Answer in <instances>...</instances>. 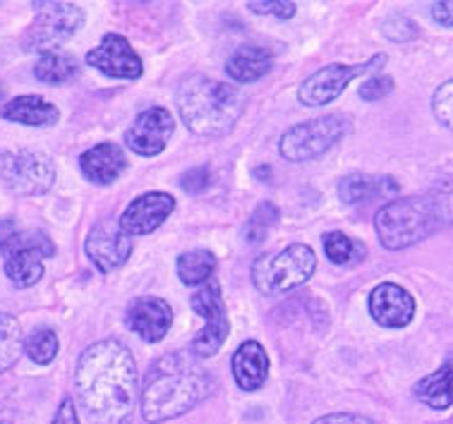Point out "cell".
<instances>
[{
    "label": "cell",
    "mask_w": 453,
    "mask_h": 424,
    "mask_svg": "<svg viewBox=\"0 0 453 424\" xmlns=\"http://www.w3.org/2000/svg\"><path fill=\"white\" fill-rule=\"evenodd\" d=\"M74 383L91 424H125L137 403V365L132 352L113 338L82 352Z\"/></svg>",
    "instance_id": "cell-1"
},
{
    "label": "cell",
    "mask_w": 453,
    "mask_h": 424,
    "mask_svg": "<svg viewBox=\"0 0 453 424\" xmlns=\"http://www.w3.org/2000/svg\"><path fill=\"white\" fill-rule=\"evenodd\" d=\"M211 396V376L199 367L195 355L171 352L158 358L147 374L142 391V415L151 424H161L190 412Z\"/></svg>",
    "instance_id": "cell-2"
},
{
    "label": "cell",
    "mask_w": 453,
    "mask_h": 424,
    "mask_svg": "<svg viewBox=\"0 0 453 424\" xmlns=\"http://www.w3.org/2000/svg\"><path fill=\"white\" fill-rule=\"evenodd\" d=\"M178 111L182 123L199 137H223L245 111V96L233 84L192 74L178 89Z\"/></svg>",
    "instance_id": "cell-3"
},
{
    "label": "cell",
    "mask_w": 453,
    "mask_h": 424,
    "mask_svg": "<svg viewBox=\"0 0 453 424\" xmlns=\"http://www.w3.org/2000/svg\"><path fill=\"white\" fill-rule=\"evenodd\" d=\"M444 220V209L434 197H403L394 199L377 212L374 228L381 245L388 250H405L429 237Z\"/></svg>",
    "instance_id": "cell-4"
},
{
    "label": "cell",
    "mask_w": 453,
    "mask_h": 424,
    "mask_svg": "<svg viewBox=\"0 0 453 424\" xmlns=\"http://www.w3.org/2000/svg\"><path fill=\"white\" fill-rule=\"evenodd\" d=\"M317 269L314 250L307 245H290L276 254H264L252 266V281L262 295H279L303 286Z\"/></svg>",
    "instance_id": "cell-5"
},
{
    "label": "cell",
    "mask_w": 453,
    "mask_h": 424,
    "mask_svg": "<svg viewBox=\"0 0 453 424\" xmlns=\"http://www.w3.org/2000/svg\"><path fill=\"white\" fill-rule=\"evenodd\" d=\"M350 132L348 118L341 113H329L293 125L280 137V156L288 161H312L317 156L326 154L331 147H336L341 139Z\"/></svg>",
    "instance_id": "cell-6"
},
{
    "label": "cell",
    "mask_w": 453,
    "mask_h": 424,
    "mask_svg": "<svg viewBox=\"0 0 453 424\" xmlns=\"http://www.w3.org/2000/svg\"><path fill=\"white\" fill-rule=\"evenodd\" d=\"M29 32L25 34V49L39 53H56L67 39H73L77 29L82 27L84 12L74 3H36Z\"/></svg>",
    "instance_id": "cell-7"
},
{
    "label": "cell",
    "mask_w": 453,
    "mask_h": 424,
    "mask_svg": "<svg viewBox=\"0 0 453 424\" xmlns=\"http://www.w3.org/2000/svg\"><path fill=\"white\" fill-rule=\"evenodd\" d=\"M0 252L5 257V274L17 288H29L43 276V259L53 254V243L39 230L8 233L0 237Z\"/></svg>",
    "instance_id": "cell-8"
},
{
    "label": "cell",
    "mask_w": 453,
    "mask_h": 424,
    "mask_svg": "<svg viewBox=\"0 0 453 424\" xmlns=\"http://www.w3.org/2000/svg\"><path fill=\"white\" fill-rule=\"evenodd\" d=\"M192 310L204 319V327L195 335L190 352L199 359L211 358V355L221 351V345L231 334L228 310H226V302L221 297V288H219L214 278L192 295Z\"/></svg>",
    "instance_id": "cell-9"
},
{
    "label": "cell",
    "mask_w": 453,
    "mask_h": 424,
    "mask_svg": "<svg viewBox=\"0 0 453 424\" xmlns=\"http://www.w3.org/2000/svg\"><path fill=\"white\" fill-rule=\"evenodd\" d=\"M387 63V56H374L367 63H355V66H346V63H331V66L317 70L312 77H307L305 82L300 84L297 89V98L303 106H326L334 98H338L346 87L363 74L377 73L381 66Z\"/></svg>",
    "instance_id": "cell-10"
},
{
    "label": "cell",
    "mask_w": 453,
    "mask_h": 424,
    "mask_svg": "<svg viewBox=\"0 0 453 424\" xmlns=\"http://www.w3.org/2000/svg\"><path fill=\"white\" fill-rule=\"evenodd\" d=\"M0 178L10 192L22 197H36L49 192L56 180V168L46 154L39 151H10L0 156Z\"/></svg>",
    "instance_id": "cell-11"
},
{
    "label": "cell",
    "mask_w": 453,
    "mask_h": 424,
    "mask_svg": "<svg viewBox=\"0 0 453 424\" xmlns=\"http://www.w3.org/2000/svg\"><path fill=\"white\" fill-rule=\"evenodd\" d=\"M84 250L101 274H111L130 259L132 235L125 233L120 220L106 219L91 228L89 237L84 243Z\"/></svg>",
    "instance_id": "cell-12"
},
{
    "label": "cell",
    "mask_w": 453,
    "mask_h": 424,
    "mask_svg": "<svg viewBox=\"0 0 453 424\" xmlns=\"http://www.w3.org/2000/svg\"><path fill=\"white\" fill-rule=\"evenodd\" d=\"M175 130V120L171 111L161 106L147 108L137 115V120L125 132V144L130 151L140 156L161 154L168 144V139Z\"/></svg>",
    "instance_id": "cell-13"
},
{
    "label": "cell",
    "mask_w": 453,
    "mask_h": 424,
    "mask_svg": "<svg viewBox=\"0 0 453 424\" xmlns=\"http://www.w3.org/2000/svg\"><path fill=\"white\" fill-rule=\"evenodd\" d=\"M87 63L113 80H137L144 73L142 58L120 34H106L104 42L87 53Z\"/></svg>",
    "instance_id": "cell-14"
},
{
    "label": "cell",
    "mask_w": 453,
    "mask_h": 424,
    "mask_svg": "<svg viewBox=\"0 0 453 424\" xmlns=\"http://www.w3.org/2000/svg\"><path fill=\"white\" fill-rule=\"evenodd\" d=\"M175 209V199L165 192H147L137 197L120 216V226L132 237L147 235L164 223Z\"/></svg>",
    "instance_id": "cell-15"
},
{
    "label": "cell",
    "mask_w": 453,
    "mask_h": 424,
    "mask_svg": "<svg viewBox=\"0 0 453 424\" xmlns=\"http://www.w3.org/2000/svg\"><path fill=\"white\" fill-rule=\"evenodd\" d=\"M171 324H173V310L161 297L144 295V297L130 302V307H127V327L140 335L142 341H164Z\"/></svg>",
    "instance_id": "cell-16"
},
{
    "label": "cell",
    "mask_w": 453,
    "mask_h": 424,
    "mask_svg": "<svg viewBox=\"0 0 453 424\" xmlns=\"http://www.w3.org/2000/svg\"><path fill=\"white\" fill-rule=\"evenodd\" d=\"M372 319L384 328H403L415 317V300L405 288L381 283L370 295Z\"/></svg>",
    "instance_id": "cell-17"
},
{
    "label": "cell",
    "mask_w": 453,
    "mask_h": 424,
    "mask_svg": "<svg viewBox=\"0 0 453 424\" xmlns=\"http://www.w3.org/2000/svg\"><path fill=\"white\" fill-rule=\"evenodd\" d=\"M125 166H127L125 151L113 142L96 144L80 156V168H82L84 178L96 185H111L113 180L123 175Z\"/></svg>",
    "instance_id": "cell-18"
},
{
    "label": "cell",
    "mask_w": 453,
    "mask_h": 424,
    "mask_svg": "<svg viewBox=\"0 0 453 424\" xmlns=\"http://www.w3.org/2000/svg\"><path fill=\"white\" fill-rule=\"evenodd\" d=\"M233 376L242 391H257L262 389L266 376H269V358L262 343L245 341L238 351L233 352Z\"/></svg>",
    "instance_id": "cell-19"
},
{
    "label": "cell",
    "mask_w": 453,
    "mask_h": 424,
    "mask_svg": "<svg viewBox=\"0 0 453 424\" xmlns=\"http://www.w3.org/2000/svg\"><path fill=\"white\" fill-rule=\"evenodd\" d=\"M0 115L10 120V123H19V125H32V127H46V125H56L58 123V108L49 104L46 98L42 96H17L12 98L10 104L3 106Z\"/></svg>",
    "instance_id": "cell-20"
},
{
    "label": "cell",
    "mask_w": 453,
    "mask_h": 424,
    "mask_svg": "<svg viewBox=\"0 0 453 424\" xmlns=\"http://www.w3.org/2000/svg\"><path fill=\"white\" fill-rule=\"evenodd\" d=\"M398 192V182L394 178H372L363 173H353L338 182V197L346 204H360L372 202L374 197H394Z\"/></svg>",
    "instance_id": "cell-21"
},
{
    "label": "cell",
    "mask_w": 453,
    "mask_h": 424,
    "mask_svg": "<svg viewBox=\"0 0 453 424\" xmlns=\"http://www.w3.org/2000/svg\"><path fill=\"white\" fill-rule=\"evenodd\" d=\"M273 58L266 49L259 46H240L226 63V73L231 74L233 82L250 84L262 80L264 74L272 70Z\"/></svg>",
    "instance_id": "cell-22"
},
{
    "label": "cell",
    "mask_w": 453,
    "mask_h": 424,
    "mask_svg": "<svg viewBox=\"0 0 453 424\" xmlns=\"http://www.w3.org/2000/svg\"><path fill=\"white\" fill-rule=\"evenodd\" d=\"M415 398L422 400L427 408L446 410L453 405V355L434 374L425 376L422 382L415 383Z\"/></svg>",
    "instance_id": "cell-23"
},
{
    "label": "cell",
    "mask_w": 453,
    "mask_h": 424,
    "mask_svg": "<svg viewBox=\"0 0 453 424\" xmlns=\"http://www.w3.org/2000/svg\"><path fill=\"white\" fill-rule=\"evenodd\" d=\"M216 271V257L209 250H192L178 257V276L185 286L209 283Z\"/></svg>",
    "instance_id": "cell-24"
},
{
    "label": "cell",
    "mask_w": 453,
    "mask_h": 424,
    "mask_svg": "<svg viewBox=\"0 0 453 424\" xmlns=\"http://www.w3.org/2000/svg\"><path fill=\"white\" fill-rule=\"evenodd\" d=\"M34 74L43 84L70 82L77 74V60L73 56H65V53H46L34 66Z\"/></svg>",
    "instance_id": "cell-25"
},
{
    "label": "cell",
    "mask_w": 453,
    "mask_h": 424,
    "mask_svg": "<svg viewBox=\"0 0 453 424\" xmlns=\"http://www.w3.org/2000/svg\"><path fill=\"white\" fill-rule=\"evenodd\" d=\"M25 335L19 328V321L10 314L0 312V372H5L15 365L22 351H25Z\"/></svg>",
    "instance_id": "cell-26"
},
{
    "label": "cell",
    "mask_w": 453,
    "mask_h": 424,
    "mask_svg": "<svg viewBox=\"0 0 453 424\" xmlns=\"http://www.w3.org/2000/svg\"><path fill=\"white\" fill-rule=\"evenodd\" d=\"M324 250H326V257L334 264H353L360 257H365V247L360 243H353L341 230H334V233L324 235Z\"/></svg>",
    "instance_id": "cell-27"
},
{
    "label": "cell",
    "mask_w": 453,
    "mask_h": 424,
    "mask_svg": "<svg viewBox=\"0 0 453 424\" xmlns=\"http://www.w3.org/2000/svg\"><path fill=\"white\" fill-rule=\"evenodd\" d=\"M25 351L36 365H50L58 355V335L53 328H36L27 338Z\"/></svg>",
    "instance_id": "cell-28"
},
{
    "label": "cell",
    "mask_w": 453,
    "mask_h": 424,
    "mask_svg": "<svg viewBox=\"0 0 453 424\" xmlns=\"http://www.w3.org/2000/svg\"><path fill=\"white\" fill-rule=\"evenodd\" d=\"M279 223V209L272 204V202H264L252 212V216L245 223V240L257 245V243H264V237L269 235V230Z\"/></svg>",
    "instance_id": "cell-29"
},
{
    "label": "cell",
    "mask_w": 453,
    "mask_h": 424,
    "mask_svg": "<svg viewBox=\"0 0 453 424\" xmlns=\"http://www.w3.org/2000/svg\"><path fill=\"white\" fill-rule=\"evenodd\" d=\"M432 113L439 123L453 130V80L444 82L432 96Z\"/></svg>",
    "instance_id": "cell-30"
},
{
    "label": "cell",
    "mask_w": 453,
    "mask_h": 424,
    "mask_svg": "<svg viewBox=\"0 0 453 424\" xmlns=\"http://www.w3.org/2000/svg\"><path fill=\"white\" fill-rule=\"evenodd\" d=\"M209 185H211V171H209V166H197V168H192V171L180 175V188L188 195H202L204 189H209Z\"/></svg>",
    "instance_id": "cell-31"
},
{
    "label": "cell",
    "mask_w": 453,
    "mask_h": 424,
    "mask_svg": "<svg viewBox=\"0 0 453 424\" xmlns=\"http://www.w3.org/2000/svg\"><path fill=\"white\" fill-rule=\"evenodd\" d=\"M248 8L257 15H276L280 19H288V17L296 15V3H286V0H269V3H259V0H252L248 3Z\"/></svg>",
    "instance_id": "cell-32"
},
{
    "label": "cell",
    "mask_w": 453,
    "mask_h": 424,
    "mask_svg": "<svg viewBox=\"0 0 453 424\" xmlns=\"http://www.w3.org/2000/svg\"><path fill=\"white\" fill-rule=\"evenodd\" d=\"M394 91V80L391 77H367L360 87V96L365 101H381Z\"/></svg>",
    "instance_id": "cell-33"
},
{
    "label": "cell",
    "mask_w": 453,
    "mask_h": 424,
    "mask_svg": "<svg viewBox=\"0 0 453 424\" xmlns=\"http://www.w3.org/2000/svg\"><path fill=\"white\" fill-rule=\"evenodd\" d=\"M312 424H374L370 417L355 415V412H331V415H324L319 420H314Z\"/></svg>",
    "instance_id": "cell-34"
},
{
    "label": "cell",
    "mask_w": 453,
    "mask_h": 424,
    "mask_svg": "<svg viewBox=\"0 0 453 424\" xmlns=\"http://www.w3.org/2000/svg\"><path fill=\"white\" fill-rule=\"evenodd\" d=\"M432 19L441 27H453V3H434Z\"/></svg>",
    "instance_id": "cell-35"
},
{
    "label": "cell",
    "mask_w": 453,
    "mask_h": 424,
    "mask_svg": "<svg viewBox=\"0 0 453 424\" xmlns=\"http://www.w3.org/2000/svg\"><path fill=\"white\" fill-rule=\"evenodd\" d=\"M53 424H80L73 400L65 398L63 403H60L58 412H56V417H53Z\"/></svg>",
    "instance_id": "cell-36"
},
{
    "label": "cell",
    "mask_w": 453,
    "mask_h": 424,
    "mask_svg": "<svg viewBox=\"0 0 453 424\" xmlns=\"http://www.w3.org/2000/svg\"><path fill=\"white\" fill-rule=\"evenodd\" d=\"M0 424H12V422H10L8 417H3V415H0Z\"/></svg>",
    "instance_id": "cell-37"
},
{
    "label": "cell",
    "mask_w": 453,
    "mask_h": 424,
    "mask_svg": "<svg viewBox=\"0 0 453 424\" xmlns=\"http://www.w3.org/2000/svg\"><path fill=\"white\" fill-rule=\"evenodd\" d=\"M0 98H3V87H0Z\"/></svg>",
    "instance_id": "cell-38"
}]
</instances>
